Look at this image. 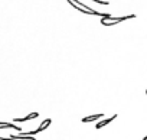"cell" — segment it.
Instances as JSON below:
<instances>
[{
	"mask_svg": "<svg viewBox=\"0 0 147 140\" xmlns=\"http://www.w3.org/2000/svg\"><path fill=\"white\" fill-rule=\"evenodd\" d=\"M146 95H147V90H146Z\"/></svg>",
	"mask_w": 147,
	"mask_h": 140,
	"instance_id": "obj_12",
	"label": "cell"
},
{
	"mask_svg": "<svg viewBox=\"0 0 147 140\" xmlns=\"http://www.w3.org/2000/svg\"><path fill=\"white\" fill-rule=\"evenodd\" d=\"M0 140H9V137H0Z\"/></svg>",
	"mask_w": 147,
	"mask_h": 140,
	"instance_id": "obj_10",
	"label": "cell"
},
{
	"mask_svg": "<svg viewBox=\"0 0 147 140\" xmlns=\"http://www.w3.org/2000/svg\"><path fill=\"white\" fill-rule=\"evenodd\" d=\"M143 140H147V136H146V137H144V139H143Z\"/></svg>",
	"mask_w": 147,
	"mask_h": 140,
	"instance_id": "obj_11",
	"label": "cell"
},
{
	"mask_svg": "<svg viewBox=\"0 0 147 140\" xmlns=\"http://www.w3.org/2000/svg\"><path fill=\"white\" fill-rule=\"evenodd\" d=\"M130 19H136V15H127V16H105V18H101V25L102 26H113V25H117L120 22H125V20H130Z\"/></svg>",
	"mask_w": 147,
	"mask_h": 140,
	"instance_id": "obj_2",
	"label": "cell"
},
{
	"mask_svg": "<svg viewBox=\"0 0 147 140\" xmlns=\"http://www.w3.org/2000/svg\"><path fill=\"white\" fill-rule=\"evenodd\" d=\"M51 123H52V120H51V118H45V120H43V121L40 123V126H39V127H38L36 130H38V131L40 133V131L46 130V129H48V127L51 126Z\"/></svg>",
	"mask_w": 147,
	"mask_h": 140,
	"instance_id": "obj_8",
	"label": "cell"
},
{
	"mask_svg": "<svg viewBox=\"0 0 147 140\" xmlns=\"http://www.w3.org/2000/svg\"><path fill=\"white\" fill-rule=\"evenodd\" d=\"M115 118H117V114H114V116H111V117H108V118H105V117H104V118H102L101 121H98V123H97V126H95V129H97V130H100V129H102V127H105L107 124H110L111 121H114Z\"/></svg>",
	"mask_w": 147,
	"mask_h": 140,
	"instance_id": "obj_3",
	"label": "cell"
},
{
	"mask_svg": "<svg viewBox=\"0 0 147 140\" xmlns=\"http://www.w3.org/2000/svg\"><path fill=\"white\" fill-rule=\"evenodd\" d=\"M38 117H39V113L35 111V113H30V114H28V116H25V117H18V118H15V121H16V123H25V121L38 118Z\"/></svg>",
	"mask_w": 147,
	"mask_h": 140,
	"instance_id": "obj_4",
	"label": "cell"
},
{
	"mask_svg": "<svg viewBox=\"0 0 147 140\" xmlns=\"http://www.w3.org/2000/svg\"><path fill=\"white\" fill-rule=\"evenodd\" d=\"M0 129H15V130H18V131H23L20 127H18V126H15V123H5V121H2L0 123Z\"/></svg>",
	"mask_w": 147,
	"mask_h": 140,
	"instance_id": "obj_7",
	"label": "cell"
},
{
	"mask_svg": "<svg viewBox=\"0 0 147 140\" xmlns=\"http://www.w3.org/2000/svg\"><path fill=\"white\" fill-rule=\"evenodd\" d=\"M104 118V114H94V116H88V117H84L81 121L82 123H92V121H97V120H102Z\"/></svg>",
	"mask_w": 147,
	"mask_h": 140,
	"instance_id": "obj_5",
	"label": "cell"
},
{
	"mask_svg": "<svg viewBox=\"0 0 147 140\" xmlns=\"http://www.w3.org/2000/svg\"><path fill=\"white\" fill-rule=\"evenodd\" d=\"M66 2H68L74 9H75V10H78V12H81V13H84V15H92V16H100V18L110 16V13H101V12H97V10L88 7L87 5L81 3L80 0H66Z\"/></svg>",
	"mask_w": 147,
	"mask_h": 140,
	"instance_id": "obj_1",
	"label": "cell"
},
{
	"mask_svg": "<svg viewBox=\"0 0 147 140\" xmlns=\"http://www.w3.org/2000/svg\"><path fill=\"white\" fill-rule=\"evenodd\" d=\"M9 140H38V139H35L33 136H25V134L16 136V134H12V136L9 137Z\"/></svg>",
	"mask_w": 147,
	"mask_h": 140,
	"instance_id": "obj_6",
	"label": "cell"
},
{
	"mask_svg": "<svg viewBox=\"0 0 147 140\" xmlns=\"http://www.w3.org/2000/svg\"><path fill=\"white\" fill-rule=\"evenodd\" d=\"M92 2H95L98 5H110V2H107V0H92Z\"/></svg>",
	"mask_w": 147,
	"mask_h": 140,
	"instance_id": "obj_9",
	"label": "cell"
}]
</instances>
